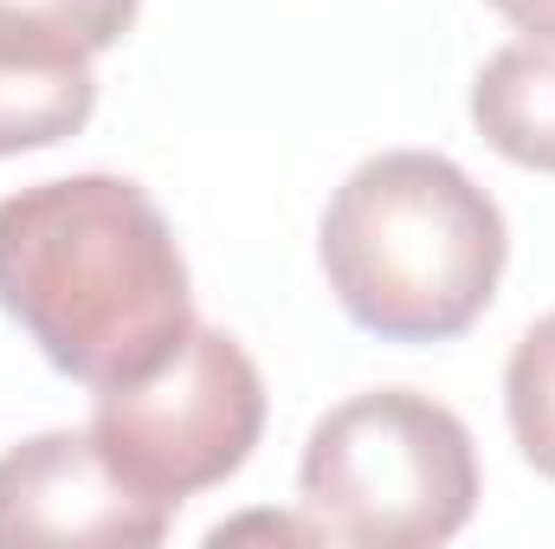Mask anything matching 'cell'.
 Instances as JSON below:
<instances>
[{"mask_svg":"<svg viewBox=\"0 0 555 549\" xmlns=\"http://www.w3.org/2000/svg\"><path fill=\"white\" fill-rule=\"evenodd\" d=\"M491 7L524 33H555V0H491Z\"/></svg>","mask_w":555,"mask_h":549,"instance_id":"10","label":"cell"},{"mask_svg":"<svg viewBox=\"0 0 555 549\" xmlns=\"http://www.w3.org/2000/svg\"><path fill=\"white\" fill-rule=\"evenodd\" d=\"M504 420L524 465L555 485V310H543L504 362Z\"/></svg>","mask_w":555,"mask_h":549,"instance_id":"8","label":"cell"},{"mask_svg":"<svg viewBox=\"0 0 555 549\" xmlns=\"http://www.w3.org/2000/svg\"><path fill=\"white\" fill-rule=\"evenodd\" d=\"M240 537H284V544H317L310 518H240V524H220L207 544H240Z\"/></svg>","mask_w":555,"mask_h":549,"instance_id":"9","label":"cell"},{"mask_svg":"<svg viewBox=\"0 0 555 549\" xmlns=\"http://www.w3.org/2000/svg\"><path fill=\"white\" fill-rule=\"evenodd\" d=\"M472 124L504 162L555 175V33H524L478 65Z\"/></svg>","mask_w":555,"mask_h":549,"instance_id":"7","label":"cell"},{"mask_svg":"<svg viewBox=\"0 0 555 549\" xmlns=\"http://www.w3.org/2000/svg\"><path fill=\"white\" fill-rule=\"evenodd\" d=\"M0 310L91 395L162 375L194 330V284L155 194L59 175L0 201Z\"/></svg>","mask_w":555,"mask_h":549,"instance_id":"1","label":"cell"},{"mask_svg":"<svg viewBox=\"0 0 555 549\" xmlns=\"http://www.w3.org/2000/svg\"><path fill=\"white\" fill-rule=\"evenodd\" d=\"M266 433V375L240 336L194 323L181 356L137 388H111L91 408V439L124 485L181 511L194 491L227 485Z\"/></svg>","mask_w":555,"mask_h":549,"instance_id":"4","label":"cell"},{"mask_svg":"<svg viewBox=\"0 0 555 549\" xmlns=\"http://www.w3.org/2000/svg\"><path fill=\"white\" fill-rule=\"evenodd\" d=\"M317 259L356 330L382 343H452L491 310L511 227L452 155L382 149L330 194Z\"/></svg>","mask_w":555,"mask_h":549,"instance_id":"2","label":"cell"},{"mask_svg":"<svg viewBox=\"0 0 555 549\" xmlns=\"http://www.w3.org/2000/svg\"><path fill=\"white\" fill-rule=\"evenodd\" d=\"M175 511L149 505L111 472L91 426H52L0 452V549L26 544H98L149 549L168 537Z\"/></svg>","mask_w":555,"mask_h":549,"instance_id":"6","label":"cell"},{"mask_svg":"<svg viewBox=\"0 0 555 549\" xmlns=\"http://www.w3.org/2000/svg\"><path fill=\"white\" fill-rule=\"evenodd\" d=\"M142 0H0V162L78 137L98 111V59Z\"/></svg>","mask_w":555,"mask_h":549,"instance_id":"5","label":"cell"},{"mask_svg":"<svg viewBox=\"0 0 555 549\" xmlns=\"http://www.w3.org/2000/svg\"><path fill=\"white\" fill-rule=\"evenodd\" d=\"M472 426L420 388H369L330 408L297 459V505L317 544L433 549L478 511Z\"/></svg>","mask_w":555,"mask_h":549,"instance_id":"3","label":"cell"}]
</instances>
